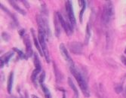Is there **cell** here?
Returning a JSON list of instances; mask_svg holds the SVG:
<instances>
[{
	"instance_id": "1",
	"label": "cell",
	"mask_w": 126,
	"mask_h": 98,
	"mask_svg": "<svg viewBox=\"0 0 126 98\" xmlns=\"http://www.w3.org/2000/svg\"><path fill=\"white\" fill-rule=\"evenodd\" d=\"M70 70L71 73L75 77V79H76V82L79 86V88L82 90L84 96L86 97H90V91H89L88 84H87V82L84 78V76L81 74V72L77 70V69L75 67H70Z\"/></svg>"
},
{
	"instance_id": "2",
	"label": "cell",
	"mask_w": 126,
	"mask_h": 98,
	"mask_svg": "<svg viewBox=\"0 0 126 98\" xmlns=\"http://www.w3.org/2000/svg\"><path fill=\"white\" fill-rule=\"evenodd\" d=\"M38 32H39V41L40 43V45L42 50V53L45 59V60L47 61L48 63H49L51 62V59H50V55H49V52H48V48L46 44V40H47V36H46V33L45 32L40 29L38 28Z\"/></svg>"
},
{
	"instance_id": "3",
	"label": "cell",
	"mask_w": 126,
	"mask_h": 98,
	"mask_svg": "<svg viewBox=\"0 0 126 98\" xmlns=\"http://www.w3.org/2000/svg\"><path fill=\"white\" fill-rule=\"evenodd\" d=\"M114 16V7L111 1H107L104 5L102 14V20L105 24H109Z\"/></svg>"
},
{
	"instance_id": "4",
	"label": "cell",
	"mask_w": 126,
	"mask_h": 98,
	"mask_svg": "<svg viewBox=\"0 0 126 98\" xmlns=\"http://www.w3.org/2000/svg\"><path fill=\"white\" fill-rule=\"evenodd\" d=\"M57 14H58V19L60 20L61 25L62 28L64 29V31L66 32V33L68 36H71L72 33L73 32V28L74 27L72 25V24L70 23V21L69 20L68 18H67V20H66L64 17L60 12H57Z\"/></svg>"
},
{
	"instance_id": "5",
	"label": "cell",
	"mask_w": 126,
	"mask_h": 98,
	"mask_svg": "<svg viewBox=\"0 0 126 98\" xmlns=\"http://www.w3.org/2000/svg\"><path fill=\"white\" fill-rule=\"evenodd\" d=\"M65 7H66V12L67 18L69 19V20L70 21V23L72 24L73 27H75L76 25V17L74 15V12H73L72 2L71 1H66Z\"/></svg>"
},
{
	"instance_id": "6",
	"label": "cell",
	"mask_w": 126,
	"mask_h": 98,
	"mask_svg": "<svg viewBox=\"0 0 126 98\" xmlns=\"http://www.w3.org/2000/svg\"><path fill=\"white\" fill-rule=\"evenodd\" d=\"M60 51H61V54L62 57H63V59L66 61V63L69 64V66H70V67H75L74 65V62L72 59V57L70 56V54H69V52L66 48V46L64 45V44H63V43H61V44L60 45Z\"/></svg>"
},
{
	"instance_id": "7",
	"label": "cell",
	"mask_w": 126,
	"mask_h": 98,
	"mask_svg": "<svg viewBox=\"0 0 126 98\" xmlns=\"http://www.w3.org/2000/svg\"><path fill=\"white\" fill-rule=\"evenodd\" d=\"M69 48H70V51L74 54H82L83 51L82 43L78 42H72L69 43Z\"/></svg>"
},
{
	"instance_id": "8",
	"label": "cell",
	"mask_w": 126,
	"mask_h": 98,
	"mask_svg": "<svg viewBox=\"0 0 126 98\" xmlns=\"http://www.w3.org/2000/svg\"><path fill=\"white\" fill-rule=\"evenodd\" d=\"M24 42L25 44L26 47V53H27V57H31L33 55V51L32 49V45H31V42L28 36H26L24 38Z\"/></svg>"
},
{
	"instance_id": "9",
	"label": "cell",
	"mask_w": 126,
	"mask_h": 98,
	"mask_svg": "<svg viewBox=\"0 0 126 98\" xmlns=\"http://www.w3.org/2000/svg\"><path fill=\"white\" fill-rule=\"evenodd\" d=\"M54 31H55V36L57 37H59L61 35V23L58 19L57 12L54 14Z\"/></svg>"
},
{
	"instance_id": "10",
	"label": "cell",
	"mask_w": 126,
	"mask_h": 98,
	"mask_svg": "<svg viewBox=\"0 0 126 98\" xmlns=\"http://www.w3.org/2000/svg\"><path fill=\"white\" fill-rule=\"evenodd\" d=\"M30 30H31V33H32V38H33V42H34V44H35V46H36V49L39 51L40 55L43 56V53H42V48H41V45H40V43H39V39H37L36 36L35 31H34L33 29H31Z\"/></svg>"
},
{
	"instance_id": "11",
	"label": "cell",
	"mask_w": 126,
	"mask_h": 98,
	"mask_svg": "<svg viewBox=\"0 0 126 98\" xmlns=\"http://www.w3.org/2000/svg\"><path fill=\"white\" fill-rule=\"evenodd\" d=\"M13 82H14V72H11L8 76V84H7V90L9 94H11V91H12Z\"/></svg>"
},
{
	"instance_id": "12",
	"label": "cell",
	"mask_w": 126,
	"mask_h": 98,
	"mask_svg": "<svg viewBox=\"0 0 126 98\" xmlns=\"http://www.w3.org/2000/svg\"><path fill=\"white\" fill-rule=\"evenodd\" d=\"M8 2L11 4V5L12 6L17 12H18V13H20V14H23V15H26V12L24 10H23L22 8H20V7L19 6V5H17V4L15 2V1H12V0H10V1H8Z\"/></svg>"
},
{
	"instance_id": "13",
	"label": "cell",
	"mask_w": 126,
	"mask_h": 98,
	"mask_svg": "<svg viewBox=\"0 0 126 98\" xmlns=\"http://www.w3.org/2000/svg\"><path fill=\"white\" fill-rule=\"evenodd\" d=\"M33 62H34V66H35V69L38 70L41 72L42 70V66H41V63L39 60V58L38 57V55L36 54H34V59H33Z\"/></svg>"
},
{
	"instance_id": "14",
	"label": "cell",
	"mask_w": 126,
	"mask_h": 98,
	"mask_svg": "<svg viewBox=\"0 0 126 98\" xmlns=\"http://www.w3.org/2000/svg\"><path fill=\"white\" fill-rule=\"evenodd\" d=\"M79 2L82 5V9H81V12H80V14H79V20H80V22L82 23V20H83V14L85 11V8H86V1L82 0V1H79Z\"/></svg>"
},
{
	"instance_id": "15",
	"label": "cell",
	"mask_w": 126,
	"mask_h": 98,
	"mask_svg": "<svg viewBox=\"0 0 126 98\" xmlns=\"http://www.w3.org/2000/svg\"><path fill=\"white\" fill-rule=\"evenodd\" d=\"M90 37H91V27H90V24H88L87 27H86V32H85V45H88V44Z\"/></svg>"
},
{
	"instance_id": "16",
	"label": "cell",
	"mask_w": 126,
	"mask_h": 98,
	"mask_svg": "<svg viewBox=\"0 0 126 98\" xmlns=\"http://www.w3.org/2000/svg\"><path fill=\"white\" fill-rule=\"evenodd\" d=\"M14 55V52L13 51H10V52H8L6 53L4 56H2V57L1 58L2 60L4 61L5 63H8L10 59L11 58V57H12Z\"/></svg>"
},
{
	"instance_id": "17",
	"label": "cell",
	"mask_w": 126,
	"mask_h": 98,
	"mask_svg": "<svg viewBox=\"0 0 126 98\" xmlns=\"http://www.w3.org/2000/svg\"><path fill=\"white\" fill-rule=\"evenodd\" d=\"M41 87H42V91H43L44 95H45V98H51V92H50V91L48 90V88H47V87L45 86L44 84H41Z\"/></svg>"
},
{
	"instance_id": "18",
	"label": "cell",
	"mask_w": 126,
	"mask_h": 98,
	"mask_svg": "<svg viewBox=\"0 0 126 98\" xmlns=\"http://www.w3.org/2000/svg\"><path fill=\"white\" fill-rule=\"evenodd\" d=\"M67 80H68V84L70 85V88H71V89L73 90V91L74 92V94H79V91H78V90H77V88H76V87L75 84L73 83V80L71 79V78L69 77V78L67 79Z\"/></svg>"
},
{
	"instance_id": "19",
	"label": "cell",
	"mask_w": 126,
	"mask_h": 98,
	"mask_svg": "<svg viewBox=\"0 0 126 98\" xmlns=\"http://www.w3.org/2000/svg\"><path fill=\"white\" fill-rule=\"evenodd\" d=\"M39 72H40L39 70L35 69V70H34L32 71V75H31V81H32V82L33 84H35L36 85V79H37V77H38V75L39 74Z\"/></svg>"
},
{
	"instance_id": "20",
	"label": "cell",
	"mask_w": 126,
	"mask_h": 98,
	"mask_svg": "<svg viewBox=\"0 0 126 98\" xmlns=\"http://www.w3.org/2000/svg\"><path fill=\"white\" fill-rule=\"evenodd\" d=\"M13 51L17 53L18 57H19L20 59H27V58H28L27 56L26 55V54H24V52H23L22 51H20V50H19V49H17V48H13Z\"/></svg>"
},
{
	"instance_id": "21",
	"label": "cell",
	"mask_w": 126,
	"mask_h": 98,
	"mask_svg": "<svg viewBox=\"0 0 126 98\" xmlns=\"http://www.w3.org/2000/svg\"><path fill=\"white\" fill-rule=\"evenodd\" d=\"M1 8H2V10H4V11H5V12H7V13L8 14V15H10V16H11V17H12V18H13L14 21H15V22H17V20H16V17H15V16H14V15H13L12 14H11V12H9V11H8V9H7V8H5V6H3L2 5H1Z\"/></svg>"
},
{
	"instance_id": "22",
	"label": "cell",
	"mask_w": 126,
	"mask_h": 98,
	"mask_svg": "<svg viewBox=\"0 0 126 98\" xmlns=\"http://www.w3.org/2000/svg\"><path fill=\"white\" fill-rule=\"evenodd\" d=\"M45 72H42V74L39 75V82L40 84H43V82L45 80Z\"/></svg>"
},
{
	"instance_id": "23",
	"label": "cell",
	"mask_w": 126,
	"mask_h": 98,
	"mask_svg": "<svg viewBox=\"0 0 126 98\" xmlns=\"http://www.w3.org/2000/svg\"><path fill=\"white\" fill-rule=\"evenodd\" d=\"M2 36L3 40L5 41V42H8V41H9V39H10V36L7 33V32H2Z\"/></svg>"
},
{
	"instance_id": "24",
	"label": "cell",
	"mask_w": 126,
	"mask_h": 98,
	"mask_svg": "<svg viewBox=\"0 0 126 98\" xmlns=\"http://www.w3.org/2000/svg\"><path fill=\"white\" fill-rule=\"evenodd\" d=\"M115 90H116V92L117 94L121 93V92L122 91V85H119V86H117L116 88H115Z\"/></svg>"
},
{
	"instance_id": "25",
	"label": "cell",
	"mask_w": 126,
	"mask_h": 98,
	"mask_svg": "<svg viewBox=\"0 0 126 98\" xmlns=\"http://www.w3.org/2000/svg\"><path fill=\"white\" fill-rule=\"evenodd\" d=\"M121 60H122V63H123L124 65H125V66H126V57L122 56V57H121Z\"/></svg>"
},
{
	"instance_id": "26",
	"label": "cell",
	"mask_w": 126,
	"mask_h": 98,
	"mask_svg": "<svg viewBox=\"0 0 126 98\" xmlns=\"http://www.w3.org/2000/svg\"><path fill=\"white\" fill-rule=\"evenodd\" d=\"M24 32H25L24 29H21L20 30H19V35H20V36H24Z\"/></svg>"
},
{
	"instance_id": "27",
	"label": "cell",
	"mask_w": 126,
	"mask_h": 98,
	"mask_svg": "<svg viewBox=\"0 0 126 98\" xmlns=\"http://www.w3.org/2000/svg\"><path fill=\"white\" fill-rule=\"evenodd\" d=\"M22 2H23V4H24L27 8H30V5H29V3H28V2H27V1H24V0H22V1H21Z\"/></svg>"
},
{
	"instance_id": "28",
	"label": "cell",
	"mask_w": 126,
	"mask_h": 98,
	"mask_svg": "<svg viewBox=\"0 0 126 98\" xmlns=\"http://www.w3.org/2000/svg\"><path fill=\"white\" fill-rule=\"evenodd\" d=\"M73 98H79V94H74L73 95Z\"/></svg>"
},
{
	"instance_id": "29",
	"label": "cell",
	"mask_w": 126,
	"mask_h": 98,
	"mask_svg": "<svg viewBox=\"0 0 126 98\" xmlns=\"http://www.w3.org/2000/svg\"><path fill=\"white\" fill-rule=\"evenodd\" d=\"M32 98H39V97H38L37 96H36V95H34V94H33V95H32Z\"/></svg>"
},
{
	"instance_id": "30",
	"label": "cell",
	"mask_w": 126,
	"mask_h": 98,
	"mask_svg": "<svg viewBox=\"0 0 126 98\" xmlns=\"http://www.w3.org/2000/svg\"><path fill=\"white\" fill-rule=\"evenodd\" d=\"M63 98H66V96H65V94H63Z\"/></svg>"
},
{
	"instance_id": "31",
	"label": "cell",
	"mask_w": 126,
	"mask_h": 98,
	"mask_svg": "<svg viewBox=\"0 0 126 98\" xmlns=\"http://www.w3.org/2000/svg\"><path fill=\"white\" fill-rule=\"evenodd\" d=\"M125 54H126V48H125Z\"/></svg>"
},
{
	"instance_id": "32",
	"label": "cell",
	"mask_w": 126,
	"mask_h": 98,
	"mask_svg": "<svg viewBox=\"0 0 126 98\" xmlns=\"http://www.w3.org/2000/svg\"><path fill=\"white\" fill-rule=\"evenodd\" d=\"M125 92H126V90H125Z\"/></svg>"
}]
</instances>
